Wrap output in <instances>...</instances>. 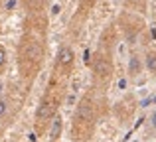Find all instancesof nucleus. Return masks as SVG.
<instances>
[{"label": "nucleus", "instance_id": "14", "mask_svg": "<svg viewBox=\"0 0 156 142\" xmlns=\"http://www.w3.org/2000/svg\"><path fill=\"white\" fill-rule=\"evenodd\" d=\"M125 87H126V81L121 79V81H119V89H125Z\"/></svg>", "mask_w": 156, "mask_h": 142}, {"label": "nucleus", "instance_id": "2", "mask_svg": "<svg viewBox=\"0 0 156 142\" xmlns=\"http://www.w3.org/2000/svg\"><path fill=\"white\" fill-rule=\"evenodd\" d=\"M53 113H55V105H53L51 101H44V103L38 107L36 116H38L40 120H46V119H50V116H53Z\"/></svg>", "mask_w": 156, "mask_h": 142}, {"label": "nucleus", "instance_id": "1", "mask_svg": "<svg viewBox=\"0 0 156 142\" xmlns=\"http://www.w3.org/2000/svg\"><path fill=\"white\" fill-rule=\"evenodd\" d=\"M73 50L69 46H61L59 47V51H57V65H61V67H67V65H71L73 63Z\"/></svg>", "mask_w": 156, "mask_h": 142}, {"label": "nucleus", "instance_id": "11", "mask_svg": "<svg viewBox=\"0 0 156 142\" xmlns=\"http://www.w3.org/2000/svg\"><path fill=\"white\" fill-rule=\"evenodd\" d=\"M4 113H6V103H4V101L0 99V116H2Z\"/></svg>", "mask_w": 156, "mask_h": 142}, {"label": "nucleus", "instance_id": "4", "mask_svg": "<svg viewBox=\"0 0 156 142\" xmlns=\"http://www.w3.org/2000/svg\"><path fill=\"white\" fill-rule=\"evenodd\" d=\"M95 73L99 77H109L111 75V63L107 61V59L99 57V59H97V63H95Z\"/></svg>", "mask_w": 156, "mask_h": 142}, {"label": "nucleus", "instance_id": "7", "mask_svg": "<svg viewBox=\"0 0 156 142\" xmlns=\"http://www.w3.org/2000/svg\"><path fill=\"white\" fill-rule=\"evenodd\" d=\"M146 69L148 71H156V54H148L146 55Z\"/></svg>", "mask_w": 156, "mask_h": 142}, {"label": "nucleus", "instance_id": "12", "mask_svg": "<svg viewBox=\"0 0 156 142\" xmlns=\"http://www.w3.org/2000/svg\"><path fill=\"white\" fill-rule=\"evenodd\" d=\"M83 59H85V63H89V59H91V54H89V50L83 51Z\"/></svg>", "mask_w": 156, "mask_h": 142}, {"label": "nucleus", "instance_id": "5", "mask_svg": "<svg viewBox=\"0 0 156 142\" xmlns=\"http://www.w3.org/2000/svg\"><path fill=\"white\" fill-rule=\"evenodd\" d=\"M140 69H142L140 57H138V55H130V59H129V75L136 77L138 73H140Z\"/></svg>", "mask_w": 156, "mask_h": 142}, {"label": "nucleus", "instance_id": "9", "mask_svg": "<svg viewBox=\"0 0 156 142\" xmlns=\"http://www.w3.org/2000/svg\"><path fill=\"white\" fill-rule=\"evenodd\" d=\"M150 126H152L154 128V130H156V109H154V111H152V115H150Z\"/></svg>", "mask_w": 156, "mask_h": 142}, {"label": "nucleus", "instance_id": "10", "mask_svg": "<svg viewBox=\"0 0 156 142\" xmlns=\"http://www.w3.org/2000/svg\"><path fill=\"white\" fill-rule=\"evenodd\" d=\"M59 10H61V6H59V4H53V6H51V14H53V16H55V14H59Z\"/></svg>", "mask_w": 156, "mask_h": 142}, {"label": "nucleus", "instance_id": "8", "mask_svg": "<svg viewBox=\"0 0 156 142\" xmlns=\"http://www.w3.org/2000/svg\"><path fill=\"white\" fill-rule=\"evenodd\" d=\"M4 63H6V50L0 46V67H4Z\"/></svg>", "mask_w": 156, "mask_h": 142}, {"label": "nucleus", "instance_id": "13", "mask_svg": "<svg viewBox=\"0 0 156 142\" xmlns=\"http://www.w3.org/2000/svg\"><path fill=\"white\" fill-rule=\"evenodd\" d=\"M14 4H16V0H8V2H6V10H10V8H14Z\"/></svg>", "mask_w": 156, "mask_h": 142}, {"label": "nucleus", "instance_id": "3", "mask_svg": "<svg viewBox=\"0 0 156 142\" xmlns=\"http://www.w3.org/2000/svg\"><path fill=\"white\" fill-rule=\"evenodd\" d=\"M77 119L85 120V123H89V120L93 119V109H91V103H89V101H81L79 103V107H77Z\"/></svg>", "mask_w": 156, "mask_h": 142}, {"label": "nucleus", "instance_id": "15", "mask_svg": "<svg viewBox=\"0 0 156 142\" xmlns=\"http://www.w3.org/2000/svg\"><path fill=\"white\" fill-rule=\"evenodd\" d=\"M0 91H2V85H0Z\"/></svg>", "mask_w": 156, "mask_h": 142}, {"label": "nucleus", "instance_id": "6", "mask_svg": "<svg viewBox=\"0 0 156 142\" xmlns=\"http://www.w3.org/2000/svg\"><path fill=\"white\" fill-rule=\"evenodd\" d=\"M59 134H61V119H59V116H55V119H53L51 128H50V142H55L57 138H59Z\"/></svg>", "mask_w": 156, "mask_h": 142}]
</instances>
